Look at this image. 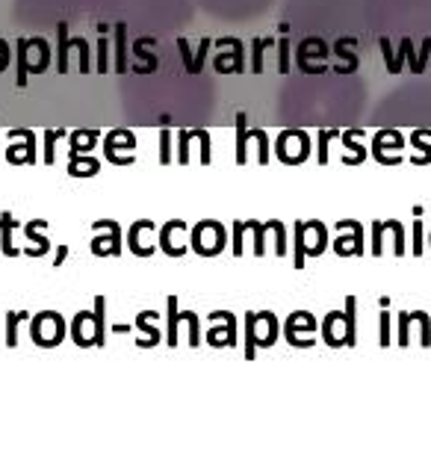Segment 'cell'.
<instances>
[{
	"label": "cell",
	"instance_id": "6da1fadb",
	"mask_svg": "<svg viewBox=\"0 0 431 455\" xmlns=\"http://www.w3.org/2000/svg\"><path fill=\"white\" fill-rule=\"evenodd\" d=\"M381 33L419 39L431 33V0H372Z\"/></svg>",
	"mask_w": 431,
	"mask_h": 455
}]
</instances>
